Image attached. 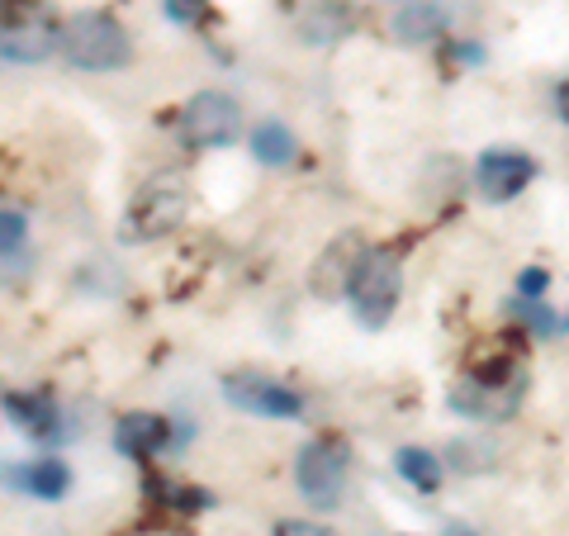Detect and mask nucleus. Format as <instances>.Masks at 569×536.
Returning a JSON list of instances; mask_svg holds the SVG:
<instances>
[{
	"instance_id": "obj_12",
	"label": "nucleus",
	"mask_w": 569,
	"mask_h": 536,
	"mask_svg": "<svg viewBox=\"0 0 569 536\" xmlns=\"http://www.w3.org/2000/svg\"><path fill=\"white\" fill-rule=\"evenodd\" d=\"M0 479H6L14 494L43 498V504H58V498H67V489H71V470H67V460H58V456H39V460H24V466H6Z\"/></svg>"
},
{
	"instance_id": "obj_9",
	"label": "nucleus",
	"mask_w": 569,
	"mask_h": 536,
	"mask_svg": "<svg viewBox=\"0 0 569 536\" xmlns=\"http://www.w3.org/2000/svg\"><path fill=\"white\" fill-rule=\"evenodd\" d=\"M537 181V157L527 148H485L475 157V190L489 205H508Z\"/></svg>"
},
{
	"instance_id": "obj_10",
	"label": "nucleus",
	"mask_w": 569,
	"mask_h": 536,
	"mask_svg": "<svg viewBox=\"0 0 569 536\" xmlns=\"http://www.w3.org/2000/svg\"><path fill=\"white\" fill-rule=\"evenodd\" d=\"M366 238L361 234H337L328 247H323V257L313 261V276H309V290L318 299H347V285H351V271H356V261L366 257Z\"/></svg>"
},
{
	"instance_id": "obj_7",
	"label": "nucleus",
	"mask_w": 569,
	"mask_h": 536,
	"mask_svg": "<svg viewBox=\"0 0 569 536\" xmlns=\"http://www.w3.org/2000/svg\"><path fill=\"white\" fill-rule=\"evenodd\" d=\"M347 475H351V456H347V446L337 441V437L309 441L305 451H299V460H295V485H299V494H305L313 508H323V513L342 508Z\"/></svg>"
},
{
	"instance_id": "obj_16",
	"label": "nucleus",
	"mask_w": 569,
	"mask_h": 536,
	"mask_svg": "<svg viewBox=\"0 0 569 536\" xmlns=\"http://www.w3.org/2000/svg\"><path fill=\"white\" fill-rule=\"evenodd\" d=\"M395 470H399L403 485H413L418 494H437L441 475H447V460H441L437 451H427V446H399Z\"/></svg>"
},
{
	"instance_id": "obj_22",
	"label": "nucleus",
	"mask_w": 569,
	"mask_h": 536,
	"mask_svg": "<svg viewBox=\"0 0 569 536\" xmlns=\"http://www.w3.org/2000/svg\"><path fill=\"white\" fill-rule=\"evenodd\" d=\"M556 110H560V119L569 123V81H560V91H556Z\"/></svg>"
},
{
	"instance_id": "obj_5",
	"label": "nucleus",
	"mask_w": 569,
	"mask_h": 536,
	"mask_svg": "<svg viewBox=\"0 0 569 536\" xmlns=\"http://www.w3.org/2000/svg\"><path fill=\"white\" fill-rule=\"evenodd\" d=\"M176 133H181L190 152H219L247 138V115L228 91H200L181 105Z\"/></svg>"
},
{
	"instance_id": "obj_3",
	"label": "nucleus",
	"mask_w": 569,
	"mask_h": 536,
	"mask_svg": "<svg viewBox=\"0 0 569 536\" xmlns=\"http://www.w3.org/2000/svg\"><path fill=\"white\" fill-rule=\"evenodd\" d=\"M399 299H403V261L395 247H366V257L356 261L351 285H347V304H351V318L370 332H380L389 318L399 314Z\"/></svg>"
},
{
	"instance_id": "obj_24",
	"label": "nucleus",
	"mask_w": 569,
	"mask_h": 536,
	"mask_svg": "<svg viewBox=\"0 0 569 536\" xmlns=\"http://www.w3.org/2000/svg\"><path fill=\"white\" fill-rule=\"evenodd\" d=\"M560 328H565V332H569V314H565V318H560Z\"/></svg>"
},
{
	"instance_id": "obj_6",
	"label": "nucleus",
	"mask_w": 569,
	"mask_h": 536,
	"mask_svg": "<svg viewBox=\"0 0 569 536\" xmlns=\"http://www.w3.org/2000/svg\"><path fill=\"white\" fill-rule=\"evenodd\" d=\"M62 39V20L52 14L43 0H20V6L6 10L0 20V58L14 67H39L58 52Z\"/></svg>"
},
{
	"instance_id": "obj_23",
	"label": "nucleus",
	"mask_w": 569,
	"mask_h": 536,
	"mask_svg": "<svg viewBox=\"0 0 569 536\" xmlns=\"http://www.w3.org/2000/svg\"><path fill=\"white\" fill-rule=\"evenodd\" d=\"M447 536H475V532H466V527H451V532H447Z\"/></svg>"
},
{
	"instance_id": "obj_21",
	"label": "nucleus",
	"mask_w": 569,
	"mask_h": 536,
	"mask_svg": "<svg viewBox=\"0 0 569 536\" xmlns=\"http://www.w3.org/2000/svg\"><path fill=\"white\" fill-rule=\"evenodd\" d=\"M271 536H332V532L313 527V523H295V517H284V523H276V532H271Z\"/></svg>"
},
{
	"instance_id": "obj_11",
	"label": "nucleus",
	"mask_w": 569,
	"mask_h": 536,
	"mask_svg": "<svg viewBox=\"0 0 569 536\" xmlns=\"http://www.w3.org/2000/svg\"><path fill=\"white\" fill-rule=\"evenodd\" d=\"M356 10L347 6V0H313V6L295 20V33L305 48H337L342 39H351L356 33Z\"/></svg>"
},
{
	"instance_id": "obj_17",
	"label": "nucleus",
	"mask_w": 569,
	"mask_h": 536,
	"mask_svg": "<svg viewBox=\"0 0 569 536\" xmlns=\"http://www.w3.org/2000/svg\"><path fill=\"white\" fill-rule=\"evenodd\" d=\"M6 414L14 427H24L33 437H52L58 433V408L48 395H6Z\"/></svg>"
},
{
	"instance_id": "obj_15",
	"label": "nucleus",
	"mask_w": 569,
	"mask_h": 536,
	"mask_svg": "<svg viewBox=\"0 0 569 536\" xmlns=\"http://www.w3.org/2000/svg\"><path fill=\"white\" fill-rule=\"evenodd\" d=\"M247 152H252L261 167H290L295 152H299V142H295V133L284 129L280 119H261L257 129L247 133Z\"/></svg>"
},
{
	"instance_id": "obj_1",
	"label": "nucleus",
	"mask_w": 569,
	"mask_h": 536,
	"mask_svg": "<svg viewBox=\"0 0 569 536\" xmlns=\"http://www.w3.org/2000/svg\"><path fill=\"white\" fill-rule=\"evenodd\" d=\"M186 219H190V181L181 171H152L123 205L119 234L123 242H162Z\"/></svg>"
},
{
	"instance_id": "obj_18",
	"label": "nucleus",
	"mask_w": 569,
	"mask_h": 536,
	"mask_svg": "<svg viewBox=\"0 0 569 536\" xmlns=\"http://www.w3.org/2000/svg\"><path fill=\"white\" fill-rule=\"evenodd\" d=\"M24 238H29V219H24V214L20 209H0V261L20 252Z\"/></svg>"
},
{
	"instance_id": "obj_4",
	"label": "nucleus",
	"mask_w": 569,
	"mask_h": 536,
	"mask_svg": "<svg viewBox=\"0 0 569 536\" xmlns=\"http://www.w3.org/2000/svg\"><path fill=\"white\" fill-rule=\"evenodd\" d=\"M522 395H527V370L512 356H498L493 366H479L451 389V408L470 423H508L518 414Z\"/></svg>"
},
{
	"instance_id": "obj_19",
	"label": "nucleus",
	"mask_w": 569,
	"mask_h": 536,
	"mask_svg": "<svg viewBox=\"0 0 569 536\" xmlns=\"http://www.w3.org/2000/svg\"><path fill=\"white\" fill-rule=\"evenodd\" d=\"M167 20L181 24V29H200L209 20V0H162Z\"/></svg>"
},
{
	"instance_id": "obj_8",
	"label": "nucleus",
	"mask_w": 569,
	"mask_h": 536,
	"mask_svg": "<svg viewBox=\"0 0 569 536\" xmlns=\"http://www.w3.org/2000/svg\"><path fill=\"white\" fill-rule=\"evenodd\" d=\"M223 399L238 408V414H252L266 423H299L305 418V395L284 380H271V375L257 370H238L223 380Z\"/></svg>"
},
{
	"instance_id": "obj_14",
	"label": "nucleus",
	"mask_w": 569,
	"mask_h": 536,
	"mask_svg": "<svg viewBox=\"0 0 569 536\" xmlns=\"http://www.w3.org/2000/svg\"><path fill=\"white\" fill-rule=\"evenodd\" d=\"M389 33H395L399 43H408V48L437 43L441 33H447V10H441L437 0H403L395 24H389Z\"/></svg>"
},
{
	"instance_id": "obj_20",
	"label": "nucleus",
	"mask_w": 569,
	"mask_h": 536,
	"mask_svg": "<svg viewBox=\"0 0 569 536\" xmlns=\"http://www.w3.org/2000/svg\"><path fill=\"white\" fill-rule=\"evenodd\" d=\"M550 290V276L541 271V266H531V271H522V280H518V295L522 299H541Z\"/></svg>"
},
{
	"instance_id": "obj_2",
	"label": "nucleus",
	"mask_w": 569,
	"mask_h": 536,
	"mask_svg": "<svg viewBox=\"0 0 569 536\" xmlns=\"http://www.w3.org/2000/svg\"><path fill=\"white\" fill-rule=\"evenodd\" d=\"M58 52L77 67V71H123L133 62V39L114 14L104 10H77L71 20H62V39H58Z\"/></svg>"
},
{
	"instance_id": "obj_13",
	"label": "nucleus",
	"mask_w": 569,
	"mask_h": 536,
	"mask_svg": "<svg viewBox=\"0 0 569 536\" xmlns=\"http://www.w3.org/2000/svg\"><path fill=\"white\" fill-rule=\"evenodd\" d=\"M114 446H119V456L152 460L171 446V423L162 414H123L114 427Z\"/></svg>"
}]
</instances>
